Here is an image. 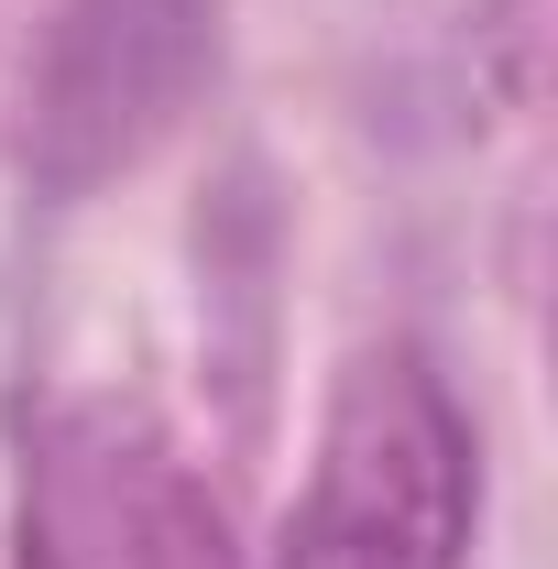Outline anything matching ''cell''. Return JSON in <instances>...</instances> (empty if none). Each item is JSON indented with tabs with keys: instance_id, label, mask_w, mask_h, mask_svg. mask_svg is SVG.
I'll list each match as a JSON object with an SVG mask.
<instances>
[{
	"instance_id": "1",
	"label": "cell",
	"mask_w": 558,
	"mask_h": 569,
	"mask_svg": "<svg viewBox=\"0 0 558 569\" xmlns=\"http://www.w3.org/2000/svg\"><path fill=\"white\" fill-rule=\"evenodd\" d=\"M471 427L417 351H372L318 438V482L285 526V569H460L471 548Z\"/></svg>"
}]
</instances>
